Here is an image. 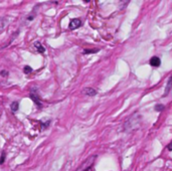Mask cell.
Returning a JSON list of instances; mask_svg holds the SVG:
<instances>
[{
  "label": "cell",
  "mask_w": 172,
  "mask_h": 171,
  "mask_svg": "<svg viewBox=\"0 0 172 171\" xmlns=\"http://www.w3.org/2000/svg\"><path fill=\"white\" fill-rule=\"evenodd\" d=\"M95 159H96V156H91L87 160L84 161V163L78 168L77 171H91L93 169V165H94Z\"/></svg>",
  "instance_id": "obj_1"
},
{
  "label": "cell",
  "mask_w": 172,
  "mask_h": 171,
  "mask_svg": "<svg viewBox=\"0 0 172 171\" xmlns=\"http://www.w3.org/2000/svg\"><path fill=\"white\" fill-rule=\"evenodd\" d=\"M81 20L80 18H74L69 21V24H68V28L71 30H75L78 27H81Z\"/></svg>",
  "instance_id": "obj_2"
},
{
  "label": "cell",
  "mask_w": 172,
  "mask_h": 171,
  "mask_svg": "<svg viewBox=\"0 0 172 171\" xmlns=\"http://www.w3.org/2000/svg\"><path fill=\"white\" fill-rule=\"evenodd\" d=\"M29 97H30V99H31V100L36 104V106L39 107V108L41 107V103H40V101H39V97H38L37 93H36V91L34 90V88L31 90V93H30Z\"/></svg>",
  "instance_id": "obj_3"
},
{
  "label": "cell",
  "mask_w": 172,
  "mask_h": 171,
  "mask_svg": "<svg viewBox=\"0 0 172 171\" xmlns=\"http://www.w3.org/2000/svg\"><path fill=\"white\" fill-rule=\"evenodd\" d=\"M150 65L154 68H158L160 67V65H161V61H160L158 56H153V58H151L150 59Z\"/></svg>",
  "instance_id": "obj_4"
},
{
  "label": "cell",
  "mask_w": 172,
  "mask_h": 171,
  "mask_svg": "<svg viewBox=\"0 0 172 171\" xmlns=\"http://www.w3.org/2000/svg\"><path fill=\"white\" fill-rule=\"evenodd\" d=\"M84 94H86L87 96H91V97H93V96H96V95H97V91H96V90L92 89V88H87V89H84Z\"/></svg>",
  "instance_id": "obj_5"
},
{
  "label": "cell",
  "mask_w": 172,
  "mask_h": 171,
  "mask_svg": "<svg viewBox=\"0 0 172 171\" xmlns=\"http://www.w3.org/2000/svg\"><path fill=\"white\" fill-rule=\"evenodd\" d=\"M34 47H35L36 50H37L39 53H43L45 52V49H44L43 46H42V44L40 43H38V41L34 43Z\"/></svg>",
  "instance_id": "obj_6"
},
{
  "label": "cell",
  "mask_w": 172,
  "mask_h": 171,
  "mask_svg": "<svg viewBox=\"0 0 172 171\" xmlns=\"http://www.w3.org/2000/svg\"><path fill=\"white\" fill-rule=\"evenodd\" d=\"M172 87V77L170 78V79H169V82H168V84H167V86H166V91H165V94H164V96H167L168 94H169V92H170V88Z\"/></svg>",
  "instance_id": "obj_7"
},
{
  "label": "cell",
  "mask_w": 172,
  "mask_h": 171,
  "mask_svg": "<svg viewBox=\"0 0 172 171\" xmlns=\"http://www.w3.org/2000/svg\"><path fill=\"white\" fill-rule=\"evenodd\" d=\"M18 108H19V105H18L17 102H13V103L11 104V106H10V109H11V111H12L13 113L17 112Z\"/></svg>",
  "instance_id": "obj_8"
},
{
  "label": "cell",
  "mask_w": 172,
  "mask_h": 171,
  "mask_svg": "<svg viewBox=\"0 0 172 171\" xmlns=\"http://www.w3.org/2000/svg\"><path fill=\"white\" fill-rule=\"evenodd\" d=\"M23 71H24V74H30L32 71V68H30L29 65H25L24 68H23Z\"/></svg>",
  "instance_id": "obj_9"
},
{
  "label": "cell",
  "mask_w": 172,
  "mask_h": 171,
  "mask_svg": "<svg viewBox=\"0 0 172 171\" xmlns=\"http://www.w3.org/2000/svg\"><path fill=\"white\" fill-rule=\"evenodd\" d=\"M97 52H99V49H84V53H95Z\"/></svg>",
  "instance_id": "obj_10"
},
{
  "label": "cell",
  "mask_w": 172,
  "mask_h": 171,
  "mask_svg": "<svg viewBox=\"0 0 172 171\" xmlns=\"http://www.w3.org/2000/svg\"><path fill=\"white\" fill-rule=\"evenodd\" d=\"M155 110L156 111H159V112H160V111H162V110H164V106H163V105H157V106L155 107Z\"/></svg>",
  "instance_id": "obj_11"
},
{
  "label": "cell",
  "mask_w": 172,
  "mask_h": 171,
  "mask_svg": "<svg viewBox=\"0 0 172 171\" xmlns=\"http://www.w3.org/2000/svg\"><path fill=\"white\" fill-rule=\"evenodd\" d=\"M5 156H6V153H5V152H3V153H2V155H1V158H0V164H2L3 162H4V160H5Z\"/></svg>",
  "instance_id": "obj_12"
},
{
  "label": "cell",
  "mask_w": 172,
  "mask_h": 171,
  "mask_svg": "<svg viewBox=\"0 0 172 171\" xmlns=\"http://www.w3.org/2000/svg\"><path fill=\"white\" fill-rule=\"evenodd\" d=\"M0 76H2V77H7L8 76V71H2L1 73H0Z\"/></svg>",
  "instance_id": "obj_13"
},
{
  "label": "cell",
  "mask_w": 172,
  "mask_h": 171,
  "mask_svg": "<svg viewBox=\"0 0 172 171\" xmlns=\"http://www.w3.org/2000/svg\"><path fill=\"white\" fill-rule=\"evenodd\" d=\"M167 148H168L169 151H172V141L167 145Z\"/></svg>",
  "instance_id": "obj_14"
}]
</instances>
